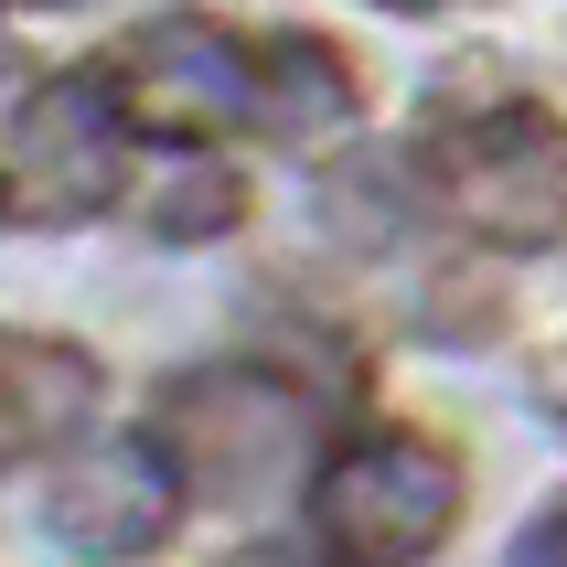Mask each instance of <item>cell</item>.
<instances>
[{
	"instance_id": "8fae6325",
	"label": "cell",
	"mask_w": 567,
	"mask_h": 567,
	"mask_svg": "<svg viewBox=\"0 0 567 567\" xmlns=\"http://www.w3.org/2000/svg\"><path fill=\"white\" fill-rule=\"evenodd\" d=\"M225 567H343V557H332V546H279L268 536V546H236Z\"/></svg>"
},
{
	"instance_id": "3957f363",
	"label": "cell",
	"mask_w": 567,
	"mask_h": 567,
	"mask_svg": "<svg viewBox=\"0 0 567 567\" xmlns=\"http://www.w3.org/2000/svg\"><path fill=\"white\" fill-rule=\"evenodd\" d=\"M128 140H140V118H128L107 54L32 75L0 128V225H32V236L96 225L128 193Z\"/></svg>"
},
{
	"instance_id": "6da1fadb",
	"label": "cell",
	"mask_w": 567,
	"mask_h": 567,
	"mask_svg": "<svg viewBox=\"0 0 567 567\" xmlns=\"http://www.w3.org/2000/svg\"><path fill=\"white\" fill-rule=\"evenodd\" d=\"M408 172L472 247H557L567 236V118L546 96L514 86L429 96Z\"/></svg>"
},
{
	"instance_id": "5b68a950",
	"label": "cell",
	"mask_w": 567,
	"mask_h": 567,
	"mask_svg": "<svg viewBox=\"0 0 567 567\" xmlns=\"http://www.w3.org/2000/svg\"><path fill=\"white\" fill-rule=\"evenodd\" d=\"M461 525V461L429 429H353L311 461V536L343 567H417Z\"/></svg>"
},
{
	"instance_id": "52a82bcc",
	"label": "cell",
	"mask_w": 567,
	"mask_h": 567,
	"mask_svg": "<svg viewBox=\"0 0 567 567\" xmlns=\"http://www.w3.org/2000/svg\"><path fill=\"white\" fill-rule=\"evenodd\" d=\"M96 396H107V364L86 343H64V332H0V472L75 450Z\"/></svg>"
},
{
	"instance_id": "277c9868",
	"label": "cell",
	"mask_w": 567,
	"mask_h": 567,
	"mask_svg": "<svg viewBox=\"0 0 567 567\" xmlns=\"http://www.w3.org/2000/svg\"><path fill=\"white\" fill-rule=\"evenodd\" d=\"M107 75H118L140 140H172V151H225V140L268 128V32H236L215 11H161V22L118 32Z\"/></svg>"
},
{
	"instance_id": "8992f818",
	"label": "cell",
	"mask_w": 567,
	"mask_h": 567,
	"mask_svg": "<svg viewBox=\"0 0 567 567\" xmlns=\"http://www.w3.org/2000/svg\"><path fill=\"white\" fill-rule=\"evenodd\" d=\"M183 472H172V450L151 440V429H118V440H75L54 461V493H43V536L64 546V557H151L172 525H183Z\"/></svg>"
},
{
	"instance_id": "5bb4252c",
	"label": "cell",
	"mask_w": 567,
	"mask_h": 567,
	"mask_svg": "<svg viewBox=\"0 0 567 567\" xmlns=\"http://www.w3.org/2000/svg\"><path fill=\"white\" fill-rule=\"evenodd\" d=\"M0 11H75V0H0Z\"/></svg>"
},
{
	"instance_id": "9c48e42d",
	"label": "cell",
	"mask_w": 567,
	"mask_h": 567,
	"mask_svg": "<svg viewBox=\"0 0 567 567\" xmlns=\"http://www.w3.org/2000/svg\"><path fill=\"white\" fill-rule=\"evenodd\" d=\"M140 225H151L161 247H215V236L247 225V172L225 151H172V172H161V193L140 204Z\"/></svg>"
},
{
	"instance_id": "7c38bea8",
	"label": "cell",
	"mask_w": 567,
	"mask_h": 567,
	"mask_svg": "<svg viewBox=\"0 0 567 567\" xmlns=\"http://www.w3.org/2000/svg\"><path fill=\"white\" fill-rule=\"evenodd\" d=\"M536 408H546V417H557V429H567V343H557V353H546V364H536Z\"/></svg>"
},
{
	"instance_id": "9a60e30c",
	"label": "cell",
	"mask_w": 567,
	"mask_h": 567,
	"mask_svg": "<svg viewBox=\"0 0 567 567\" xmlns=\"http://www.w3.org/2000/svg\"><path fill=\"white\" fill-rule=\"evenodd\" d=\"M375 11H440V0H375Z\"/></svg>"
},
{
	"instance_id": "7a4b0ae2",
	"label": "cell",
	"mask_w": 567,
	"mask_h": 567,
	"mask_svg": "<svg viewBox=\"0 0 567 567\" xmlns=\"http://www.w3.org/2000/svg\"><path fill=\"white\" fill-rule=\"evenodd\" d=\"M151 440L172 450L193 504H247V493H279L321 461V396L289 385L279 364H193L151 396Z\"/></svg>"
},
{
	"instance_id": "ba28073f",
	"label": "cell",
	"mask_w": 567,
	"mask_h": 567,
	"mask_svg": "<svg viewBox=\"0 0 567 567\" xmlns=\"http://www.w3.org/2000/svg\"><path fill=\"white\" fill-rule=\"evenodd\" d=\"M353 118H364V75H353V54L332 43V32H300L279 22L268 32V151H332V140H353Z\"/></svg>"
},
{
	"instance_id": "30bf717a",
	"label": "cell",
	"mask_w": 567,
	"mask_h": 567,
	"mask_svg": "<svg viewBox=\"0 0 567 567\" xmlns=\"http://www.w3.org/2000/svg\"><path fill=\"white\" fill-rule=\"evenodd\" d=\"M504 567H567V493L536 514V525H525V536H514V557H504Z\"/></svg>"
},
{
	"instance_id": "4fadbf2b",
	"label": "cell",
	"mask_w": 567,
	"mask_h": 567,
	"mask_svg": "<svg viewBox=\"0 0 567 567\" xmlns=\"http://www.w3.org/2000/svg\"><path fill=\"white\" fill-rule=\"evenodd\" d=\"M11 75H22V54H11V32H0V86H11Z\"/></svg>"
}]
</instances>
